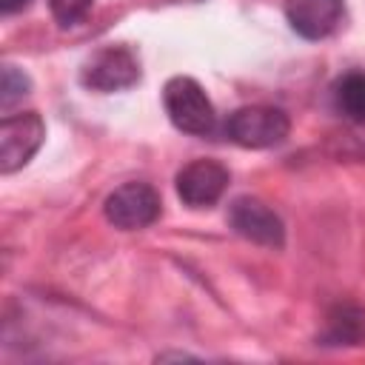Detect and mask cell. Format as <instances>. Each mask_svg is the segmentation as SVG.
Masks as SVG:
<instances>
[{
    "label": "cell",
    "mask_w": 365,
    "mask_h": 365,
    "mask_svg": "<svg viewBox=\"0 0 365 365\" xmlns=\"http://www.w3.org/2000/svg\"><path fill=\"white\" fill-rule=\"evenodd\" d=\"M163 106H165L168 120L180 131L197 134V137L211 134L217 114H214L208 94L202 91V86L194 77H185V74L171 77L163 88Z\"/></svg>",
    "instance_id": "obj_1"
},
{
    "label": "cell",
    "mask_w": 365,
    "mask_h": 365,
    "mask_svg": "<svg viewBox=\"0 0 365 365\" xmlns=\"http://www.w3.org/2000/svg\"><path fill=\"white\" fill-rule=\"evenodd\" d=\"M291 131V120L274 106H242L225 120V134L242 148L279 145Z\"/></svg>",
    "instance_id": "obj_2"
},
{
    "label": "cell",
    "mask_w": 365,
    "mask_h": 365,
    "mask_svg": "<svg viewBox=\"0 0 365 365\" xmlns=\"http://www.w3.org/2000/svg\"><path fill=\"white\" fill-rule=\"evenodd\" d=\"M137 80H140V63L134 51L125 46H106L94 51L80 68V83L103 94L131 88Z\"/></svg>",
    "instance_id": "obj_3"
},
{
    "label": "cell",
    "mask_w": 365,
    "mask_h": 365,
    "mask_svg": "<svg viewBox=\"0 0 365 365\" xmlns=\"http://www.w3.org/2000/svg\"><path fill=\"white\" fill-rule=\"evenodd\" d=\"M46 140V123L37 111L6 114L0 123V171L14 174L23 168Z\"/></svg>",
    "instance_id": "obj_4"
},
{
    "label": "cell",
    "mask_w": 365,
    "mask_h": 365,
    "mask_svg": "<svg viewBox=\"0 0 365 365\" xmlns=\"http://www.w3.org/2000/svg\"><path fill=\"white\" fill-rule=\"evenodd\" d=\"M160 194L154 191V185L148 182H123L120 188H114L106 202H103V214L114 228L123 231H137L151 225L160 217Z\"/></svg>",
    "instance_id": "obj_5"
},
{
    "label": "cell",
    "mask_w": 365,
    "mask_h": 365,
    "mask_svg": "<svg viewBox=\"0 0 365 365\" xmlns=\"http://www.w3.org/2000/svg\"><path fill=\"white\" fill-rule=\"evenodd\" d=\"M228 222L231 228L257 245L265 248H282L285 245V225L274 208H268L262 200L254 197H237L228 208Z\"/></svg>",
    "instance_id": "obj_6"
},
{
    "label": "cell",
    "mask_w": 365,
    "mask_h": 365,
    "mask_svg": "<svg viewBox=\"0 0 365 365\" xmlns=\"http://www.w3.org/2000/svg\"><path fill=\"white\" fill-rule=\"evenodd\" d=\"M228 188V168L217 160H191L177 174V197L188 208H211Z\"/></svg>",
    "instance_id": "obj_7"
},
{
    "label": "cell",
    "mask_w": 365,
    "mask_h": 365,
    "mask_svg": "<svg viewBox=\"0 0 365 365\" xmlns=\"http://www.w3.org/2000/svg\"><path fill=\"white\" fill-rule=\"evenodd\" d=\"M342 0H285L288 26L305 40H322L342 23Z\"/></svg>",
    "instance_id": "obj_8"
},
{
    "label": "cell",
    "mask_w": 365,
    "mask_h": 365,
    "mask_svg": "<svg viewBox=\"0 0 365 365\" xmlns=\"http://www.w3.org/2000/svg\"><path fill=\"white\" fill-rule=\"evenodd\" d=\"M365 334V311L342 302L336 308H331L328 314V328H325V339L331 345H351Z\"/></svg>",
    "instance_id": "obj_9"
},
{
    "label": "cell",
    "mask_w": 365,
    "mask_h": 365,
    "mask_svg": "<svg viewBox=\"0 0 365 365\" xmlns=\"http://www.w3.org/2000/svg\"><path fill=\"white\" fill-rule=\"evenodd\" d=\"M334 103L345 120L362 125L365 123V74H359V71L345 74L334 86Z\"/></svg>",
    "instance_id": "obj_10"
},
{
    "label": "cell",
    "mask_w": 365,
    "mask_h": 365,
    "mask_svg": "<svg viewBox=\"0 0 365 365\" xmlns=\"http://www.w3.org/2000/svg\"><path fill=\"white\" fill-rule=\"evenodd\" d=\"M31 91V80L26 71H20L17 66L6 63L3 66V77H0V108L9 111L14 103H20L26 94Z\"/></svg>",
    "instance_id": "obj_11"
},
{
    "label": "cell",
    "mask_w": 365,
    "mask_h": 365,
    "mask_svg": "<svg viewBox=\"0 0 365 365\" xmlns=\"http://www.w3.org/2000/svg\"><path fill=\"white\" fill-rule=\"evenodd\" d=\"M94 0H48V11L57 20V26H74L91 11Z\"/></svg>",
    "instance_id": "obj_12"
},
{
    "label": "cell",
    "mask_w": 365,
    "mask_h": 365,
    "mask_svg": "<svg viewBox=\"0 0 365 365\" xmlns=\"http://www.w3.org/2000/svg\"><path fill=\"white\" fill-rule=\"evenodd\" d=\"M31 0H0V11L3 14H14V11H20V9H26Z\"/></svg>",
    "instance_id": "obj_13"
}]
</instances>
